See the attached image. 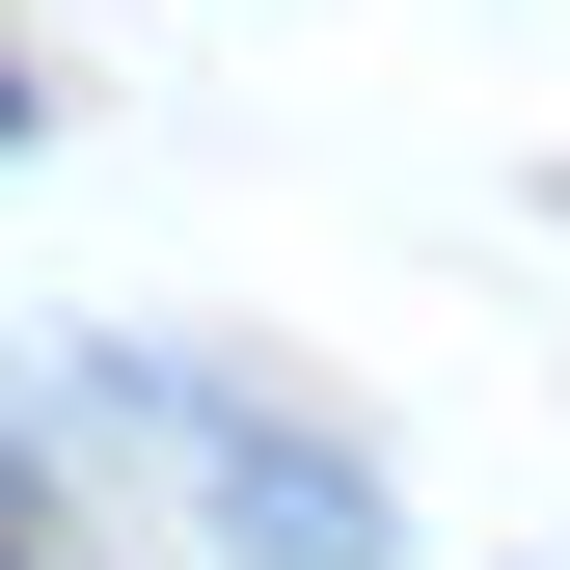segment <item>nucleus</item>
I'll return each mask as SVG.
<instances>
[{
  "mask_svg": "<svg viewBox=\"0 0 570 570\" xmlns=\"http://www.w3.org/2000/svg\"><path fill=\"white\" fill-rule=\"evenodd\" d=\"M55 435H82V462H164L190 517H218V543H272V570H407L381 462H353L326 407L218 381V353H55Z\"/></svg>",
  "mask_w": 570,
  "mask_h": 570,
  "instance_id": "obj_1",
  "label": "nucleus"
},
{
  "mask_svg": "<svg viewBox=\"0 0 570 570\" xmlns=\"http://www.w3.org/2000/svg\"><path fill=\"white\" fill-rule=\"evenodd\" d=\"M28 109H55V82H28V55H0V136H28Z\"/></svg>",
  "mask_w": 570,
  "mask_h": 570,
  "instance_id": "obj_2",
  "label": "nucleus"
}]
</instances>
